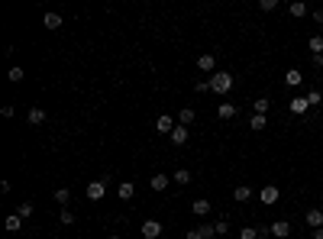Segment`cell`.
Wrapping results in <instances>:
<instances>
[{
    "mask_svg": "<svg viewBox=\"0 0 323 239\" xmlns=\"http://www.w3.org/2000/svg\"><path fill=\"white\" fill-rule=\"evenodd\" d=\"M233 81H236V78H233L230 71H216V75L210 78V91H214V94H230Z\"/></svg>",
    "mask_w": 323,
    "mask_h": 239,
    "instance_id": "6da1fadb",
    "label": "cell"
},
{
    "mask_svg": "<svg viewBox=\"0 0 323 239\" xmlns=\"http://www.w3.org/2000/svg\"><path fill=\"white\" fill-rule=\"evenodd\" d=\"M104 194H107V178H100V181H91V185H87V197H91V201H104Z\"/></svg>",
    "mask_w": 323,
    "mask_h": 239,
    "instance_id": "7a4b0ae2",
    "label": "cell"
},
{
    "mask_svg": "<svg viewBox=\"0 0 323 239\" xmlns=\"http://www.w3.org/2000/svg\"><path fill=\"white\" fill-rule=\"evenodd\" d=\"M304 223H307L310 230H320V226H323V210L320 207H310L307 213H304Z\"/></svg>",
    "mask_w": 323,
    "mask_h": 239,
    "instance_id": "3957f363",
    "label": "cell"
},
{
    "mask_svg": "<svg viewBox=\"0 0 323 239\" xmlns=\"http://www.w3.org/2000/svg\"><path fill=\"white\" fill-rule=\"evenodd\" d=\"M155 133H162V136H171V133H175V120H171L168 113H162L159 120H155Z\"/></svg>",
    "mask_w": 323,
    "mask_h": 239,
    "instance_id": "277c9868",
    "label": "cell"
},
{
    "mask_svg": "<svg viewBox=\"0 0 323 239\" xmlns=\"http://www.w3.org/2000/svg\"><path fill=\"white\" fill-rule=\"evenodd\" d=\"M269 230H271V236H275V239H288V236H291V223H288V220H275Z\"/></svg>",
    "mask_w": 323,
    "mask_h": 239,
    "instance_id": "5b68a950",
    "label": "cell"
},
{
    "mask_svg": "<svg viewBox=\"0 0 323 239\" xmlns=\"http://www.w3.org/2000/svg\"><path fill=\"white\" fill-rule=\"evenodd\" d=\"M142 236H146V239H159L162 236V223H159V220H146V223H142Z\"/></svg>",
    "mask_w": 323,
    "mask_h": 239,
    "instance_id": "8992f818",
    "label": "cell"
},
{
    "mask_svg": "<svg viewBox=\"0 0 323 239\" xmlns=\"http://www.w3.org/2000/svg\"><path fill=\"white\" fill-rule=\"evenodd\" d=\"M116 194H120V201H133V197H136V185H133V181H120Z\"/></svg>",
    "mask_w": 323,
    "mask_h": 239,
    "instance_id": "52a82bcc",
    "label": "cell"
},
{
    "mask_svg": "<svg viewBox=\"0 0 323 239\" xmlns=\"http://www.w3.org/2000/svg\"><path fill=\"white\" fill-rule=\"evenodd\" d=\"M210 210H214V207H210V201H204V197H197V201L191 204V213L194 216H207Z\"/></svg>",
    "mask_w": 323,
    "mask_h": 239,
    "instance_id": "ba28073f",
    "label": "cell"
},
{
    "mask_svg": "<svg viewBox=\"0 0 323 239\" xmlns=\"http://www.w3.org/2000/svg\"><path fill=\"white\" fill-rule=\"evenodd\" d=\"M197 68L204 71V75H207V71H214V68H216V58H214L210 52H204V55L197 58Z\"/></svg>",
    "mask_w": 323,
    "mask_h": 239,
    "instance_id": "9c48e42d",
    "label": "cell"
},
{
    "mask_svg": "<svg viewBox=\"0 0 323 239\" xmlns=\"http://www.w3.org/2000/svg\"><path fill=\"white\" fill-rule=\"evenodd\" d=\"M259 197H262V204H275V201H278V187H275V185H265V187L259 191Z\"/></svg>",
    "mask_w": 323,
    "mask_h": 239,
    "instance_id": "30bf717a",
    "label": "cell"
},
{
    "mask_svg": "<svg viewBox=\"0 0 323 239\" xmlns=\"http://www.w3.org/2000/svg\"><path fill=\"white\" fill-rule=\"evenodd\" d=\"M285 84H288V87H300V84H304L300 68H291V71H288V75H285Z\"/></svg>",
    "mask_w": 323,
    "mask_h": 239,
    "instance_id": "8fae6325",
    "label": "cell"
},
{
    "mask_svg": "<svg viewBox=\"0 0 323 239\" xmlns=\"http://www.w3.org/2000/svg\"><path fill=\"white\" fill-rule=\"evenodd\" d=\"M288 13H291V16H297V20H300V16H307V13H310V7L304 3V0H294L291 7H288Z\"/></svg>",
    "mask_w": 323,
    "mask_h": 239,
    "instance_id": "7c38bea8",
    "label": "cell"
},
{
    "mask_svg": "<svg viewBox=\"0 0 323 239\" xmlns=\"http://www.w3.org/2000/svg\"><path fill=\"white\" fill-rule=\"evenodd\" d=\"M188 136H191V133H188V126H175V133H171V142H175V146H185Z\"/></svg>",
    "mask_w": 323,
    "mask_h": 239,
    "instance_id": "4fadbf2b",
    "label": "cell"
},
{
    "mask_svg": "<svg viewBox=\"0 0 323 239\" xmlns=\"http://www.w3.org/2000/svg\"><path fill=\"white\" fill-rule=\"evenodd\" d=\"M26 120H29V123H32V126H39V123H46V110H42V107H32V110H29V113H26Z\"/></svg>",
    "mask_w": 323,
    "mask_h": 239,
    "instance_id": "5bb4252c",
    "label": "cell"
},
{
    "mask_svg": "<svg viewBox=\"0 0 323 239\" xmlns=\"http://www.w3.org/2000/svg\"><path fill=\"white\" fill-rule=\"evenodd\" d=\"M216 116H220V120H233V116H236V104H220V107H216Z\"/></svg>",
    "mask_w": 323,
    "mask_h": 239,
    "instance_id": "9a60e30c",
    "label": "cell"
},
{
    "mask_svg": "<svg viewBox=\"0 0 323 239\" xmlns=\"http://www.w3.org/2000/svg\"><path fill=\"white\" fill-rule=\"evenodd\" d=\"M168 181H171L168 175H152V181H149V187H152V191H165V187H168Z\"/></svg>",
    "mask_w": 323,
    "mask_h": 239,
    "instance_id": "2e32d148",
    "label": "cell"
},
{
    "mask_svg": "<svg viewBox=\"0 0 323 239\" xmlns=\"http://www.w3.org/2000/svg\"><path fill=\"white\" fill-rule=\"evenodd\" d=\"M42 26H46V29H58V26H62V16H58V13H46V16H42Z\"/></svg>",
    "mask_w": 323,
    "mask_h": 239,
    "instance_id": "e0dca14e",
    "label": "cell"
},
{
    "mask_svg": "<svg viewBox=\"0 0 323 239\" xmlns=\"http://www.w3.org/2000/svg\"><path fill=\"white\" fill-rule=\"evenodd\" d=\"M233 197H236V201H239V204H246V201H249V197H252V187H249V185H239V187H236V191H233Z\"/></svg>",
    "mask_w": 323,
    "mask_h": 239,
    "instance_id": "ac0fdd59",
    "label": "cell"
},
{
    "mask_svg": "<svg viewBox=\"0 0 323 239\" xmlns=\"http://www.w3.org/2000/svg\"><path fill=\"white\" fill-rule=\"evenodd\" d=\"M307 110H310L307 97H294V101H291V113H307Z\"/></svg>",
    "mask_w": 323,
    "mask_h": 239,
    "instance_id": "d6986e66",
    "label": "cell"
},
{
    "mask_svg": "<svg viewBox=\"0 0 323 239\" xmlns=\"http://www.w3.org/2000/svg\"><path fill=\"white\" fill-rule=\"evenodd\" d=\"M269 110H271V101H269V97H259V101L252 104V113H262V116H265Z\"/></svg>",
    "mask_w": 323,
    "mask_h": 239,
    "instance_id": "ffe728a7",
    "label": "cell"
},
{
    "mask_svg": "<svg viewBox=\"0 0 323 239\" xmlns=\"http://www.w3.org/2000/svg\"><path fill=\"white\" fill-rule=\"evenodd\" d=\"M307 49H310V55H323V36H310Z\"/></svg>",
    "mask_w": 323,
    "mask_h": 239,
    "instance_id": "44dd1931",
    "label": "cell"
},
{
    "mask_svg": "<svg viewBox=\"0 0 323 239\" xmlns=\"http://www.w3.org/2000/svg\"><path fill=\"white\" fill-rule=\"evenodd\" d=\"M175 185H191V171H188V168H178L175 171Z\"/></svg>",
    "mask_w": 323,
    "mask_h": 239,
    "instance_id": "7402d4cb",
    "label": "cell"
},
{
    "mask_svg": "<svg viewBox=\"0 0 323 239\" xmlns=\"http://www.w3.org/2000/svg\"><path fill=\"white\" fill-rule=\"evenodd\" d=\"M265 123H269V120H265L262 113H252V116H249V126H252V130H265Z\"/></svg>",
    "mask_w": 323,
    "mask_h": 239,
    "instance_id": "603a6c76",
    "label": "cell"
},
{
    "mask_svg": "<svg viewBox=\"0 0 323 239\" xmlns=\"http://www.w3.org/2000/svg\"><path fill=\"white\" fill-rule=\"evenodd\" d=\"M178 120H181V126H191V123H194V110H191V107H185L181 113H178Z\"/></svg>",
    "mask_w": 323,
    "mask_h": 239,
    "instance_id": "cb8c5ba5",
    "label": "cell"
},
{
    "mask_svg": "<svg viewBox=\"0 0 323 239\" xmlns=\"http://www.w3.org/2000/svg\"><path fill=\"white\" fill-rule=\"evenodd\" d=\"M58 220H62L65 226H71L75 223V210H68V207H62V213H58Z\"/></svg>",
    "mask_w": 323,
    "mask_h": 239,
    "instance_id": "d4e9b609",
    "label": "cell"
},
{
    "mask_svg": "<svg viewBox=\"0 0 323 239\" xmlns=\"http://www.w3.org/2000/svg\"><path fill=\"white\" fill-rule=\"evenodd\" d=\"M20 220H23L20 213H10V216H7V230H10V233H16V230H20Z\"/></svg>",
    "mask_w": 323,
    "mask_h": 239,
    "instance_id": "484cf974",
    "label": "cell"
},
{
    "mask_svg": "<svg viewBox=\"0 0 323 239\" xmlns=\"http://www.w3.org/2000/svg\"><path fill=\"white\" fill-rule=\"evenodd\" d=\"M239 239H259V226H246V230H239Z\"/></svg>",
    "mask_w": 323,
    "mask_h": 239,
    "instance_id": "4316f807",
    "label": "cell"
},
{
    "mask_svg": "<svg viewBox=\"0 0 323 239\" xmlns=\"http://www.w3.org/2000/svg\"><path fill=\"white\" fill-rule=\"evenodd\" d=\"M55 201H58V204H68L71 201V191H68V187H58V191H55Z\"/></svg>",
    "mask_w": 323,
    "mask_h": 239,
    "instance_id": "83f0119b",
    "label": "cell"
},
{
    "mask_svg": "<svg viewBox=\"0 0 323 239\" xmlns=\"http://www.w3.org/2000/svg\"><path fill=\"white\" fill-rule=\"evenodd\" d=\"M214 230H216V236H220V233H230V216L216 220V223H214Z\"/></svg>",
    "mask_w": 323,
    "mask_h": 239,
    "instance_id": "f1b7e54d",
    "label": "cell"
},
{
    "mask_svg": "<svg viewBox=\"0 0 323 239\" xmlns=\"http://www.w3.org/2000/svg\"><path fill=\"white\" fill-rule=\"evenodd\" d=\"M23 78H26V71H23V68H10V81H13V84H20Z\"/></svg>",
    "mask_w": 323,
    "mask_h": 239,
    "instance_id": "f546056e",
    "label": "cell"
},
{
    "mask_svg": "<svg viewBox=\"0 0 323 239\" xmlns=\"http://www.w3.org/2000/svg\"><path fill=\"white\" fill-rule=\"evenodd\" d=\"M320 101H323V94H320V91H307V104H310V107H317Z\"/></svg>",
    "mask_w": 323,
    "mask_h": 239,
    "instance_id": "4dcf8cb0",
    "label": "cell"
},
{
    "mask_svg": "<svg viewBox=\"0 0 323 239\" xmlns=\"http://www.w3.org/2000/svg\"><path fill=\"white\" fill-rule=\"evenodd\" d=\"M16 213L23 216V220H26V216H32V204H29V201H26V204H20V207H16Z\"/></svg>",
    "mask_w": 323,
    "mask_h": 239,
    "instance_id": "1f68e13d",
    "label": "cell"
},
{
    "mask_svg": "<svg viewBox=\"0 0 323 239\" xmlns=\"http://www.w3.org/2000/svg\"><path fill=\"white\" fill-rule=\"evenodd\" d=\"M259 7H262V10H265V13H271V10H278V0H262Z\"/></svg>",
    "mask_w": 323,
    "mask_h": 239,
    "instance_id": "d6a6232c",
    "label": "cell"
},
{
    "mask_svg": "<svg viewBox=\"0 0 323 239\" xmlns=\"http://www.w3.org/2000/svg\"><path fill=\"white\" fill-rule=\"evenodd\" d=\"M194 91H197V94H207V91H210V78H207V81H197V84H194Z\"/></svg>",
    "mask_w": 323,
    "mask_h": 239,
    "instance_id": "836d02e7",
    "label": "cell"
},
{
    "mask_svg": "<svg viewBox=\"0 0 323 239\" xmlns=\"http://www.w3.org/2000/svg\"><path fill=\"white\" fill-rule=\"evenodd\" d=\"M310 62H314V68H323V55H310Z\"/></svg>",
    "mask_w": 323,
    "mask_h": 239,
    "instance_id": "e575fe53",
    "label": "cell"
},
{
    "mask_svg": "<svg viewBox=\"0 0 323 239\" xmlns=\"http://www.w3.org/2000/svg\"><path fill=\"white\" fill-rule=\"evenodd\" d=\"M310 16H314V23H323V10H314Z\"/></svg>",
    "mask_w": 323,
    "mask_h": 239,
    "instance_id": "d590c367",
    "label": "cell"
},
{
    "mask_svg": "<svg viewBox=\"0 0 323 239\" xmlns=\"http://www.w3.org/2000/svg\"><path fill=\"white\" fill-rule=\"evenodd\" d=\"M314 239H323V226H320V230H314Z\"/></svg>",
    "mask_w": 323,
    "mask_h": 239,
    "instance_id": "8d00e7d4",
    "label": "cell"
},
{
    "mask_svg": "<svg viewBox=\"0 0 323 239\" xmlns=\"http://www.w3.org/2000/svg\"><path fill=\"white\" fill-rule=\"evenodd\" d=\"M110 239H123V236H116V233H110Z\"/></svg>",
    "mask_w": 323,
    "mask_h": 239,
    "instance_id": "74e56055",
    "label": "cell"
},
{
    "mask_svg": "<svg viewBox=\"0 0 323 239\" xmlns=\"http://www.w3.org/2000/svg\"><path fill=\"white\" fill-rule=\"evenodd\" d=\"M81 239H84V236H81Z\"/></svg>",
    "mask_w": 323,
    "mask_h": 239,
    "instance_id": "f35d334b",
    "label": "cell"
}]
</instances>
